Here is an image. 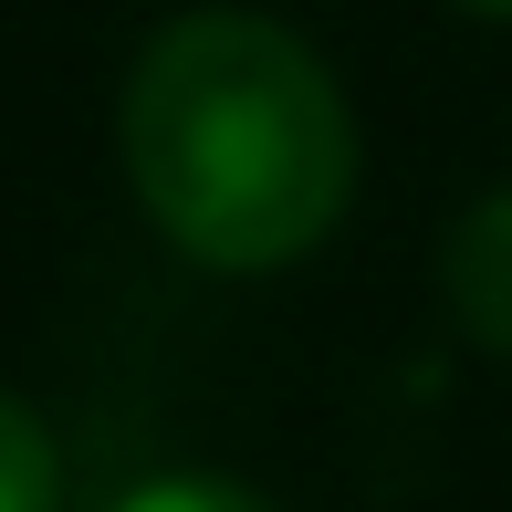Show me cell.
<instances>
[{
    "label": "cell",
    "mask_w": 512,
    "mask_h": 512,
    "mask_svg": "<svg viewBox=\"0 0 512 512\" xmlns=\"http://www.w3.org/2000/svg\"><path fill=\"white\" fill-rule=\"evenodd\" d=\"M126 178L209 272L304 262L356 199V115L335 74L251 11H189L126 74Z\"/></svg>",
    "instance_id": "6da1fadb"
},
{
    "label": "cell",
    "mask_w": 512,
    "mask_h": 512,
    "mask_svg": "<svg viewBox=\"0 0 512 512\" xmlns=\"http://www.w3.org/2000/svg\"><path fill=\"white\" fill-rule=\"evenodd\" d=\"M0 512H63V460H53V429L0 387Z\"/></svg>",
    "instance_id": "3957f363"
},
{
    "label": "cell",
    "mask_w": 512,
    "mask_h": 512,
    "mask_svg": "<svg viewBox=\"0 0 512 512\" xmlns=\"http://www.w3.org/2000/svg\"><path fill=\"white\" fill-rule=\"evenodd\" d=\"M471 11H502V21H512V0H471Z\"/></svg>",
    "instance_id": "5b68a950"
},
{
    "label": "cell",
    "mask_w": 512,
    "mask_h": 512,
    "mask_svg": "<svg viewBox=\"0 0 512 512\" xmlns=\"http://www.w3.org/2000/svg\"><path fill=\"white\" fill-rule=\"evenodd\" d=\"M439 293H450L460 335L512 356V189L471 199L450 220V241H439Z\"/></svg>",
    "instance_id": "7a4b0ae2"
},
{
    "label": "cell",
    "mask_w": 512,
    "mask_h": 512,
    "mask_svg": "<svg viewBox=\"0 0 512 512\" xmlns=\"http://www.w3.org/2000/svg\"><path fill=\"white\" fill-rule=\"evenodd\" d=\"M115 512H272V502L241 492V481H220V471H157V481H136Z\"/></svg>",
    "instance_id": "277c9868"
}]
</instances>
